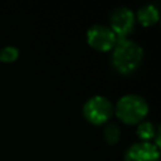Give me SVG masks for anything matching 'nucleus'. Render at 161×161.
<instances>
[{"mask_svg":"<svg viewBox=\"0 0 161 161\" xmlns=\"http://www.w3.org/2000/svg\"><path fill=\"white\" fill-rule=\"evenodd\" d=\"M142 59L143 50L141 45L128 38L117 39L111 57V63L116 72L121 74H131L140 67Z\"/></svg>","mask_w":161,"mask_h":161,"instance_id":"f257e3e1","label":"nucleus"},{"mask_svg":"<svg viewBox=\"0 0 161 161\" xmlns=\"http://www.w3.org/2000/svg\"><path fill=\"white\" fill-rule=\"evenodd\" d=\"M114 113L126 125H138L148 113L146 99L138 94H126L121 97L114 107Z\"/></svg>","mask_w":161,"mask_h":161,"instance_id":"f03ea898","label":"nucleus"},{"mask_svg":"<svg viewBox=\"0 0 161 161\" xmlns=\"http://www.w3.org/2000/svg\"><path fill=\"white\" fill-rule=\"evenodd\" d=\"M113 106L104 96H93L83 106V116L92 125H103L111 119Z\"/></svg>","mask_w":161,"mask_h":161,"instance_id":"7ed1b4c3","label":"nucleus"},{"mask_svg":"<svg viewBox=\"0 0 161 161\" xmlns=\"http://www.w3.org/2000/svg\"><path fill=\"white\" fill-rule=\"evenodd\" d=\"M117 42V36L109 29V26L96 24L87 31V43L91 48L98 52H109L113 49Z\"/></svg>","mask_w":161,"mask_h":161,"instance_id":"20e7f679","label":"nucleus"},{"mask_svg":"<svg viewBox=\"0 0 161 161\" xmlns=\"http://www.w3.org/2000/svg\"><path fill=\"white\" fill-rule=\"evenodd\" d=\"M135 14L125 6L116 8L109 15V29L114 33L117 39L127 38L135 28Z\"/></svg>","mask_w":161,"mask_h":161,"instance_id":"39448f33","label":"nucleus"},{"mask_svg":"<svg viewBox=\"0 0 161 161\" xmlns=\"http://www.w3.org/2000/svg\"><path fill=\"white\" fill-rule=\"evenodd\" d=\"M125 161H160L158 147L153 142H136L125 152Z\"/></svg>","mask_w":161,"mask_h":161,"instance_id":"423d86ee","label":"nucleus"},{"mask_svg":"<svg viewBox=\"0 0 161 161\" xmlns=\"http://www.w3.org/2000/svg\"><path fill=\"white\" fill-rule=\"evenodd\" d=\"M142 26H152L158 21V10L155 5H145L137 10L136 18Z\"/></svg>","mask_w":161,"mask_h":161,"instance_id":"0eeeda50","label":"nucleus"},{"mask_svg":"<svg viewBox=\"0 0 161 161\" xmlns=\"http://www.w3.org/2000/svg\"><path fill=\"white\" fill-rule=\"evenodd\" d=\"M157 131L158 127H155V125L151 121H142L138 123L136 133L142 142H151L155 138Z\"/></svg>","mask_w":161,"mask_h":161,"instance_id":"6e6552de","label":"nucleus"},{"mask_svg":"<svg viewBox=\"0 0 161 161\" xmlns=\"http://www.w3.org/2000/svg\"><path fill=\"white\" fill-rule=\"evenodd\" d=\"M103 137L107 143H111V145L117 143L121 137V130H119L118 125L114 122H109L106 126V128L103 130Z\"/></svg>","mask_w":161,"mask_h":161,"instance_id":"1a4fd4ad","label":"nucleus"},{"mask_svg":"<svg viewBox=\"0 0 161 161\" xmlns=\"http://www.w3.org/2000/svg\"><path fill=\"white\" fill-rule=\"evenodd\" d=\"M19 57V50L15 47H4L0 49V62L3 63H13L18 59Z\"/></svg>","mask_w":161,"mask_h":161,"instance_id":"9d476101","label":"nucleus"}]
</instances>
